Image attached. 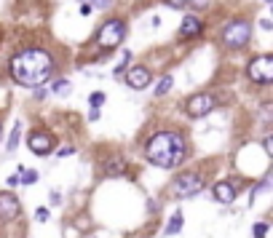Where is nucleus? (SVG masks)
<instances>
[{
    "mask_svg": "<svg viewBox=\"0 0 273 238\" xmlns=\"http://www.w3.org/2000/svg\"><path fill=\"white\" fill-rule=\"evenodd\" d=\"M54 72V59L43 48H27L11 59V78L19 86H41Z\"/></svg>",
    "mask_w": 273,
    "mask_h": 238,
    "instance_id": "f257e3e1",
    "label": "nucleus"
},
{
    "mask_svg": "<svg viewBox=\"0 0 273 238\" xmlns=\"http://www.w3.org/2000/svg\"><path fill=\"white\" fill-rule=\"evenodd\" d=\"M148 161L161 169H177L185 161V140L174 131H158L148 142Z\"/></svg>",
    "mask_w": 273,
    "mask_h": 238,
    "instance_id": "f03ea898",
    "label": "nucleus"
},
{
    "mask_svg": "<svg viewBox=\"0 0 273 238\" xmlns=\"http://www.w3.org/2000/svg\"><path fill=\"white\" fill-rule=\"evenodd\" d=\"M252 83H271L273 81V56H257L249 62V70H246Z\"/></svg>",
    "mask_w": 273,
    "mask_h": 238,
    "instance_id": "7ed1b4c3",
    "label": "nucleus"
},
{
    "mask_svg": "<svg viewBox=\"0 0 273 238\" xmlns=\"http://www.w3.org/2000/svg\"><path fill=\"white\" fill-rule=\"evenodd\" d=\"M123 35H126V24L121 19H110V22L99 30V46H102V48H115V46L123 41Z\"/></svg>",
    "mask_w": 273,
    "mask_h": 238,
    "instance_id": "20e7f679",
    "label": "nucleus"
},
{
    "mask_svg": "<svg viewBox=\"0 0 273 238\" xmlns=\"http://www.w3.org/2000/svg\"><path fill=\"white\" fill-rule=\"evenodd\" d=\"M249 35H252V27L246 22H233V24H228L225 27V32H222V41L228 43V46H244L246 41H249Z\"/></svg>",
    "mask_w": 273,
    "mask_h": 238,
    "instance_id": "39448f33",
    "label": "nucleus"
},
{
    "mask_svg": "<svg viewBox=\"0 0 273 238\" xmlns=\"http://www.w3.org/2000/svg\"><path fill=\"white\" fill-rule=\"evenodd\" d=\"M204 188V180L198 174H185V177H179V180L174 182V195L177 198H188V195H196L198 190Z\"/></svg>",
    "mask_w": 273,
    "mask_h": 238,
    "instance_id": "423d86ee",
    "label": "nucleus"
},
{
    "mask_svg": "<svg viewBox=\"0 0 273 238\" xmlns=\"http://www.w3.org/2000/svg\"><path fill=\"white\" fill-rule=\"evenodd\" d=\"M215 107V96L212 94H196L188 99V115L190 118H204L209 115V110Z\"/></svg>",
    "mask_w": 273,
    "mask_h": 238,
    "instance_id": "0eeeda50",
    "label": "nucleus"
},
{
    "mask_svg": "<svg viewBox=\"0 0 273 238\" xmlns=\"http://www.w3.org/2000/svg\"><path fill=\"white\" fill-rule=\"evenodd\" d=\"M27 142H30V150L38 155H49L51 150H54V140H51V134H46V131H32Z\"/></svg>",
    "mask_w": 273,
    "mask_h": 238,
    "instance_id": "6e6552de",
    "label": "nucleus"
},
{
    "mask_svg": "<svg viewBox=\"0 0 273 238\" xmlns=\"http://www.w3.org/2000/svg\"><path fill=\"white\" fill-rule=\"evenodd\" d=\"M126 83L131 86V89H145V86L150 83V70L148 67H134L126 72Z\"/></svg>",
    "mask_w": 273,
    "mask_h": 238,
    "instance_id": "1a4fd4ad",
    "label": "nucleus"
},
{
    "mask_svg": "<svg viewBox=\"0 0 273 238\" xmlns=\"http://www.w3.org/2000/svg\"><path fill=\"white\" fill-rule=\"evenodd\" d=\"M19 214V201L8 193H0V217L3 220H14Z\"/></svg>",
    "mask_w": 273,
    "mask_h": 238,
    "instance_id": "9d476101",
    "label": "nucleus"
},
{
    "mask_svg": "<svg viewBox=\"0 0 273 238\" xmlns=\"http://www.w3.org/2000/svg\"><path fill=\"white\" fill-rule=\"evenodd\" d=\"M215 198L219 203H230L233 198H236V188H233L230 182H217L215 185Z\"/></svg>",
    "mask_w": 273,
    "mask_h": 238,
    "instance_id": "9b49d317",
    "label": "nucleus"
},
{
    "mask_svg": "<svg viewBox=\"0 0 273 238\" xmlns=\"http://www.w3.org/2000/svg\"><path fill=\"white\" fill-rule=\"evenodd\" d=\"M179 32H182L185 38L198 35V32H201V22H198L196 16H185V19H182V27H179Z\"/></svg>",
    "mask_w": 273,
    "mask_h": 238,
    "instance_id": "f8f14e48",
    "label": "nucleus"
},
{
    "mask_svg": "<svg viewBox=\"0 0 273 238\" xmlns=\"http://www.w3.org/2000/svg\"><path fill=\"white\" fill-rule=\"evenodd\" d=\"M179 230H182V211H174L169 225H166V236H174V233H179Z\"/></svg>",
    "mask_w": 273,
    "mask_h": 238,
    "instance_id": "ddd939ff",
    "label": "nucleus"
},
{
    "mask_svg": "<svg viewBox=\"0 0 273 238\" xmlns=\"http://www.w3.org/2000/svg\"><path fill=\"white\" fill-rule=\"evenodd\" d=\"M123 166H126V163H123V158H115V161H110L108 166H105V174H121Z\"/></svg>",
    "mask_w": 273,
    "mask_h": 238,
    "instance_id": "4468645a",
    "label": "nucleus"
},
{
    "mask_svg": "<svg viewBox=\"0 0 273 238\" xmlns=\"http://www.w3.org/2000/svg\"><path fill=\"white\" fill-rule=\"evenodd\" d=\"M70 89H72V86H70V81H64V78H62V81H54V86H51V91L59 94V96H64Z\"/></svg>",
    "mask_w": 273,
    "mask_h": 238,
    "instance_id": "2eb2a0df",
    "label": "nucleus"
},
{
    "mask_svg": "<svg viewBox=\"0 0 273 238\" xmlns=\"http://www.w3.org/2000/svg\"><path fill=\"white\" fill-rule=\"evenodd\" d=\"M169 89H171V75H164L161 81H158V86H156V94H158V96H164Z\"/></svg>",
    "mask_w": 273,
    "mask_h": 238,
    "instance_id": "dca6fc26",
    "label": "nucleus"
},
{
    "mask_svg": "<svg viewBox=\"0 0 273 238\" xmlns=\"http://www.w3.org/2000/svg\"><path fill=\"white\" fill-rule=\"evenodd\" d=\"M16 144H19V123L14 126V131H11V140H8V153H14V150H16Z\"/></svg>",
    "mask_w": 273,
    "mask_h": 238,
    "instance_id": "f3484780",
    "label": "nucleus"
},
{
    "mask_svg": "<svg viewBox=\"0 0 273 238\" xmlns=\"http://www.w3.org/2000/svg\"><path fill=\"white\" fill-rule=\"evenodd\" d=\"M89 102H91V110H99V104H105V94H102V91H97V94H91Z\"/></svg>",
    "mask_w": 273,
    "mask_h": 238,
    "instance_id": "a211bd4d",
    "label": "nucleus"
},
{
    "mask_svg": "<svg viewBox=\"0 0 273 238\" xmlns=\"http://www.w3.org/2000/svg\"><path fill=\"white\" fill-rule=\"evenodd\" d=\"M129 59H131V54H129V51H126V54H123V62H121V64H118V67H115V75H118V78H121L123 72H126V64H129Z\"/></svg>",
    "mask_w": 273,
    "mask_h": 238,
    "instance_id": "6ab92c4d",
    "label": "nucleus"
},
{
    "mask_svg": "<svg viewBox=\"0 0 273 238\" xmlns=\"http://www.w3.org/2000/svg\"><path fill=\"white\" fill-rule=\"evenodd\" d=\"M265 236H268V225H265V222L255 225V238H265Z\"/></svg>",
    "mask_w": 273,
    "mask_h": 238,
    "instance_id": "aec40b11",
    "label": "nucleus"
},
{
    "mask_svg": "<svg viewBox=\"0 0 273 238\" xmlns=\"http://www.w3.org/2000/svg\"><path fill=\"white\" fill-rule=\"evenodd\" d=\"M166 3H169L171 8H185V5H188V0H166Z\"/></svg>",
    "mask_w": 273,
    "mask_h": 238,
    "instance_id": "412c9836",
    "label": "nucleus"
},
{
    "mask_svg": "<svg viewBox=\"0 0 273 238\" xmlns=\"http://www.w3.org/2000/svg\"><path fill=\"white\" fill-rule=\"evenodd\" d=\"M38 220H49V209H38Z\"/></svg>",
    "mask_w": 273,
    "mask_h": 238,
    "instance_id": "4be33fe9",
    "label": "nucleus"
},
{
    "mask_svg": "<svg viewBox=\"0 0 273 238\" xmlns=\"http://www.w3.org/2000/svg\"><path fill=\"white\" fill-rule=\"evenodd\" d=\"M14 185H19V174H11L8 177V188H14Z\"/></svg>",
    "mask_w": 273,
    "mask_h": 238,
    "instance_id": "5701e85b",
    "label": "nucleus"
},
{
    "mask_svg": "<svg viewBox=\"0 0 273 238\" xmlns=\"http://www.w3.org/2000/svg\"><path fill=\"white\" fill-rule=\"evenodd\" d=\"M112 0H94V5H110Z\"/></svg>",
    "mask_w": 273,
    "mask_h": 238,
    "instance_id": "b1692460",
    "label": "nucleus"
},
{
    "mask_svg": "<svg viewBox=\"0 0 273 238\" xmlns=\"http://www.w3.org/2000/svg\"><path fill=\"white\" fill-rule=\"evenodd\" d=\"M268 3H271V0H268Z\"/></svg>",
    "mask_w": 273,
    "mask_h": 238,
    "instance_id": "393cba45",
    "label": "nucleus"
}]
</instances>
